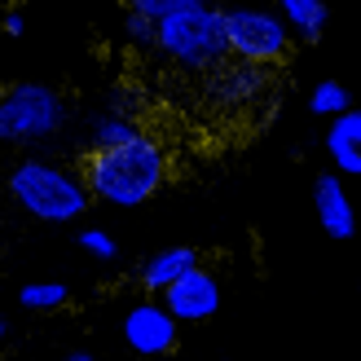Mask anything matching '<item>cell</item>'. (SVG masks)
Segmentation results:
<instances>
[{
    "label": "cell",
    "instance_id": "6da1fadb",
    "mask_svg": "<svg viewBox=\"0 0 361 361\" xmlns=\"http://www.w3.org/2000/svg\"><path fill=\"white\" fill-rule=\"evenodd\" d=\"M80 180L97 203L141 207L168 185V150L150 133H137L119 146H88L80 159Z\"/></svg>",
    "mask_w": 361,
    "mask_h": 361
},
{
    "label": "cell",
    "instance_id": "7a4b0ae2",
    "mask_svg": "<svg viewBox=\"0 0 361 361\" xmlns=\"http://www.w3.org/2000/svg\"><path fill=\"white\" fill-rule=\"evenodd\" d=\"M5 190L18 207L35 221L49 225H71L88 212V190L80 172H71L62 164H49V159H18V164L5 172Z\"/></svg>",
    "mask_w": 361,
    "mask_h": 361
},
{
    "label": "cell",
    "instance_id": "3957f363",
    "mask_svg": "<svg viewBox=\"0 0 361 361\" xmlns=\"http://www.w3.org/2000/svg\"><path fill=\"white\" fill-rule=\"evenodd\" d=\"M66 97L53 84L13 80L0 84V141L5 146H35L62 133L66 123Z\"/></svg>",
    "mask_w": 361,
    "mask_h": 361
},
{
    "label": "cell",
    "instance_id": "277c9868",
    "mask_svg": "<svg viewBox=\"0 0 361 361\" xmlns=\"http://www.w3.org/2000/svg\"><path fill=\"white\" fill-rule=\"evenodd\" d=\"M154 49L172 58L176 66H190V71H203L216 66L225 58V23H221V9L198 0L190 9H176L168 18L154 23Z\"/></svg>",
    "mask_w": 361,
    "mask_h": 361
},
{
    "label": "cell",
    "instance_id": "5b68a950",
    "mask_svg": "<svg viewBox=\"0 0 361 361\" xmlns=\"http://www.w3.org/2000/svg\"><path fill=\"white\" fill-rule=\"evenodd\" d=\"M225 23V53H233L247 66H282L291 58V31L274 9H256V5H238V9H221Z\"/></svg>",
    "mask_w": 361,
    "mask_h": 361
},
{
    "label": "cell",
    "instance_id": "8992f818",
    "mask_svg": "<svg viewBox=\"0 0 361 361\" xmlns=\"http://www.w3.org/2000/svg\"><path fill=\"white\" fill-rule=\"evenodd\" d=\"M176 339H180V322L159 300H141L123 313V344L137 357H164L176 348Z\"/></svg>",
    "mask_w": 361,
    "mask_h": 361
},
{
    "label": "cell",
    "instance_id": "52a82bcc",
    "mask_svg": "<svg viewBox=\"0 0 361 361\" xmlns=\"http://www.w3.org/2000/svg\"><path fill=\"white\" fill-rule=\"evenodd\" d=\"M159 304H164L176 322H207L221 309V282H216V274H207L203 264H194L159 291Z\"/></svg>",
    "mask_w": 361,
    "mask_h": 361
},
{
    "label": "cell",
    "instance_id": "ba28073f",
    "mask_svg": "<svg viewBox=\"0 0 361 361\" xmlns=\"http://www.w3.org/2000/svg\"><path fill=\"white\" fill-rule=\"evenodd\" d=\"M313 212H317V225L331 238H353L357 233V212H353V198L339 172H322L313 180Z\"/></svg>",
    "mask_w": 361,
    "mask_h": 361
},
{
    "label": "cell",
    "instance_id": "9c48e42d",
    "mask_svg": "<svg viewBox=\"0 0 361 361\" xmlns=\"http://www.w3.org/2000/svg\"><path fill=\"white\" fill-rule=\"evenodd\" d=\"M326 150L335 159V172L339 176H361V111H357V106L331 115Z\"/></svg>",
    "mask_w": 361,
    "mask_h": 361
},
{
    "label": "cell",
    "instance_id": "30bf717a",
    "mask_svg": "<svg viewBox=\"0 0 361 361\" xmlns=\"http://www.w3.org/2000/svg\"><path fill=\"white\" fill-rule=\"evenodd\" d=\"M274 13L286 23L291 40H322L326 18H331V5H326V0H274Z\"/></svg>",
    "mask_w": 361,
    "mask_h": 361
},
{
    "label": "cell",
    "instance_id": "8fae6325",
    "mask_svg": "<svg viewBox=\"0 0 361 361\" xmlns=\"http://www.w3.org/2000/svg\"><path fill=\"white\" fill-rule=\"evenodd\" d=\"M194 264H198V251H194V247H164V251H154V256L141 264V286L159 295L168 282H176V278L185 274V269H194Z\"/></svg>",
    "mask_w": 361,
    "mask_h": 361
},
{
    "label": "cell",
    "instance_id": "7c38bea8",
    "mask_svg": "<svg viewBox=\"0 0 361 361\" xmlns=\"http://www.w3.org/2000/svg\"><path fill=\"white\" fill-rule=\"evenodd\" d=\"M18 304L31 313H53V309H66L71 304V286L66 282H27L18 291Z\"/></svg>",
    "mask_w": 361,
    "mask_h": 361
},
{
    "label": "cell",
    "instance_id": "4fadbf2b",
    "mask_svg": "<svg viewBox=\"0 0 361 361\" xmlns=\"http://www.w3.org/2000/svg\"><path fill=\"white\" fill-rule=\"evenodd\" d=\"M137 133H141V123L123 111H106L93 119V146H119V141H133Z\"/></svg>",
    "mask_w": 361,
    "mask_h": 361
},
{
    "label": "cell",
    "instance_id": "5bb4252c",
    "mask_svg": "<svg viewBox=\"0 0 361 361\" xmlns=\"http://www.w3.org/2000/svg\"><path fill=\"white\" fill-rule=\"evenodd\" d=\"M348 106H353V102H348V88L339 84V80H322L313 93H309V111H313V115H326V119H331V115H339V111H348Z\"/></svg>",
    "mask_w": 361,
    "mask_h": 361
},
{
    "label": "cell",
    "instance_id": "9a60e30c",
    "mask_svg": "<svg viewBox=\"0 0 361 361\" xmlns=\"http://www.w3.org/2000/svg\"><path fill=\"white\" fill-rule=\"evenodd\" d=\"M128 13H137V18H150V23H159V18H168V13H176V9H190V5H198V0H119Z\"/></svg>",
    "mask_w": 361,
    "mask_h": 361
},
{
    "label": "cell",
    "instance_id": "2e32d148",
    "mask_svg": "<svg viewBox=\"0 0 361 361\" xmlns=\"http://www.w3.org/2000/svg\"><path fill=\"white\" fill-rule=\"evenodd\" d=\"M80 247H84V251H88L93 260H102V264H111V260L119 256L115 238H111L106 229H93V225H88V229H80Z\"/></svg>",
    "mask_w": 361,
    "mask_h": 361
},
{
    "label": "cell",
    "instance_id": "e0dca14e",
    "mask_svg": "<svg viewBox=\"0 0 361 361\" xmlns=\"http://www.w3.org/2000/svg\"><path fill=\"white\" fill-rule=\"evenodd\" d=\"M123 31H128V40H133V44H141V49H154V23H150V18H137V13H128V18H123Z\"/></svg>",
    "mask_w": 361,
    "mask_h": 361
},
{
    "label": "cell",
    "instance_id": "ac0fdd59",
    "mask_svg": "<svg viewBox=\"0 0 361 361\" xmlns=\"http://www.w3.org/2000/svg\"><path fill=\"white\" fill-rule=\"evenodd\" d=\"M0 31H5V35H23V31H27V23H23V9H9L5 18H0Z\"/></svg>",
    "mask_w": 361,
    "mask_h": 361
},
{
    "label": "cell",
    "instance_id": "d6986e66",
    "mask_svg": "<svg viewBox=\"0 0 361 361\" xmlns=\"http://www.w3.org/2000/svg\"><path fill=\"white\" fill-rule=\"evenodd\" d=\"M66 361H97L93 353H66Z\"/></svg>",
    "mask_w": 361,
    "mask_h": 361
},
{
    "label": "cell",
    "instance_id": "ffe728a7",
    "mask_svg": "<svg viewBox=\"0 0 361 361\" xmlns=\"http://www.w3.org/2000/svg\"><path fill=\"white\" fill-rule=\"evenodd\" d=\"M27 5V0H9V9H23Z\"/></svg>",
    "mask_w": 361,
    "mask_h": 361
},
{
    "label": "cell",
    "instance_id": "44dd1931",
    "mask_svg": "<svg viewBox=\"0 0 361 361\" xmlns=\"http://www.w3.org/2000/svg\"><path fill=\"white\" fill-rule=\"evenodd\" d=\"M5 335H9V331H5V322H0V344H5Z\"/></svg>",
    "mask_w": 361,
    "mask_h": 361
}]
</instances>
